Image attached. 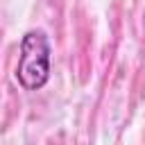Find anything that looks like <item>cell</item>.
Here are the masks:
<instances>
[{"label": "cell", "instance_id": "cell-1", "mask_svg": "<svg viewBox=\"0 0 145 145\" xmlns=\"http://www.w3.org/2000/svg\"><path fill=\"white\" fill-rule=\"evenodd\" d=\"M52 70V45L43 29H27L20 39L16 82L25 91H41L50 82Z\"/></svg>", "mask_w": 145, "mask_h": 145}]
</instances>
